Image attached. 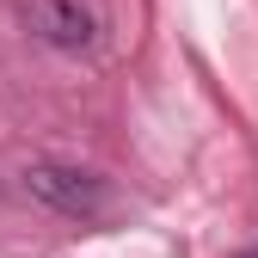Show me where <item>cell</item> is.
<instances>
[{
    "mask_svg": "<svg viewBox=\"0 0 258 258\" xmlns=\"http://www.w3.org/2000/svg\"><path fill=\"white\" fill-rule=\"evenodd\" d=\"M25 190L61 215H99L105 209V184L80 166H25Z\"/></svg>",
    "mask_w": 258,
    "mask_h": 258,
    "instance_id": "6da1fadb",
    "label": "cell"
},
{
    "mask_svg": "<svg viewBox=\"0 0 258 258\" xmlns=\"http://www.w3.org/2000/svg\"><path fill=\"white\" fill-rule=\"evenodd\" d=\"M19 19L37 43L49 49H86L92 43V19L74 7V0H19Z\"/></svg>",
    "mask_w": 258,
    "mask_h": 258,
    "instance_id": "7a4b0ae2",
    "label": "cell"
},
{
    "mask_svg": "<svg viewBox=\"0 0 258 258\" xmlns=\"http://www.w3.org/2000/svg\"><path fill=\"white\" fill-rule=\"evenodd\" d=\"M240 258H258V246H252V252H240Z\"/></svg>",
    "mask_w": 258,
    "mask_h": 258,
    "instance_id": "3957f363",
    "label": "cell"
}]
</instances>
